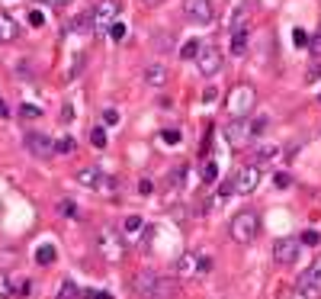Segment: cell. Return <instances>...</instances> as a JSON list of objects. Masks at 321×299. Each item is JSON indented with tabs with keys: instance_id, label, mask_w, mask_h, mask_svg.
Wrapping results in <instances>:
<instances>
[{
	"instance_id": "26",
	"label": "cell",
	"mask_w": 321,
	"mask_h": 299,
	"mask_svg": "<svg viewBox=\"0 0 321 299\" xmlns=\"http://www.w3.org/2000/svg\"><path fill=\"white\" fill-rule=\"evenodd\" d=\"M199 52H203V45H199V39H189L183 49H180V55L186 58V62H193V58H199Z\"/></svg>"
},
{
	"instance_id": "24",
	"label": "cell",
	"mask_w": 321,
	"mask_h": 299,
	"mask_svg": "<svg viewBox=\"0 0 321 299\" xmlns=\"http://www.w3.org/2000/svg\"><path fill=\"white\" fill-rule=\"evenodd\" d=\"M90 145H93V148H106V145H110V138H106V129H103V126H93V129H90Z\"/></svg>"
},
{
	"instance_id": "20",
	"label": "cell",
	"mask_w": 321,
	"mask_h": 299,
	"mask_svg": "<svg viewBox=\"0 0 321 299\" xmlns=\"http://www.w3.org/2000/svg\"><path fill=\"white\" fill-rule=\"evenodd\" d=\"M55 299H80V290H77V283H74V280H65L61 286H58Z\"/></svg>"
},
{
	"instance_id": "44",
	"label": "cell",
	"mask_w": 321,
	"mask_h": 299,
	"mask_svg": "<svg viewBox=\"0 0 321 299\" xmlns=\"http://www.w3.org/2000/svg\"><path fill=\"white\" fill-rule=\"evenodd\" d=\"M212 270V257L209 254H199V273H209Z\"/></svg>"
},
{
	"instance_id": "6",
	"label": "cell",
	"mask_w": 321,
	"mask_h": 299,
	"mask_svg": "<svg viewBox=\"0 0 321 299\" xmlns=\"http://www.w3.org/2000/svg\"><path fill=\"white\" fill-rule=\"evenodd\" d=\"M116 13H119V7L113 0H103L100 7H93L90 10V32H106L116 23Z\"/></svg>"
},
{
	"instance_id": "15",
	"label": "cell",
	"mask_w": 321,
	"mask_h": 299,
	"mask_svg": "<svg viewBox=\"0 0 321 299\" xmlns=\"http://www.w3.org/2000/svg\"><path fill=\"white\" fill-rule=\"evenodd\" d=\"M100 181H103V171H100L97 164H87V167H80V171H77V184H84L90 190H97Z\"/></svg>"
},
{
	"instance_id": "22",
	"label": "cell",
	"mask_w": 321,
	"mask_h": 299,
	"mask_svg": "<svg viewBox=\"0 0 321 299\" xmlns=\"http://www.w3.org/2000/svg\"><path fill=\"white\" fill-rule=\"evenodd\" d=\"M247 16H251V10H247V7H238V10H234V16H231V32L247 29Z\"/></svg>"
},
{
	"instance_id": "8",
	"label": "cell",
	"mask_w": 321,
	"mask_h": 299,
	"mask_svg": "<svg viewBox=\"0 0 321 299\" xmlns=\"http://www.w3.org/2000/svg\"><path fill=\"white\" fill-rule=\"evenodd\" d=\"M183 13H186V19L206 26V23L216 19V4L212 0H183Z\"/></svg>"
},
{
	"instance_id": "2",
	"label": "cell",
	"mask_w": 321,
	"mask_h": 299,
	"mask_svg": "<svg viewBox=\"0 0 321 299\" xmlns=\"http://www.w3.org/2000/svg\"><path fill=\"white\" fill-rule=\"evenodd\" d=\"M254 106H257V90L251 84H238L225 100V113H228V119H251Z\"/></svg>"
},
{
	"instance_id": "45",
	"label": "cell",
	"mask_w": 321,
	"mask_h": 299,
	"mask_svg": "<svg viewBox=\"0 0 321 299\" xmlns=\"http://www.w3.org/2000/svg\"><path fill=\"white\" fill-rule=\"evenodd\" d=\"M39 4H45V7H68V4H74V0H39Z\"/></svg>"
},
{
	"instance_id": "19",
	"label": "cell",
	"mask_w": 321,
	"mask_h": 299,
	"mask_svg": "<svg viewBox=\"0 0 321 299\" xmlns=\"http://www.w3.org/2000/svg\"><path fill=\"white\" fill-rule=\"evenodd\" d=\"M151 45H154V49H158V52H174L177 39H174V32H154Z\"/></svg>"
},
{
	"instance_id": "17",
	"label": "cell",
	"mask_w": 321,
	"mask_h": 299,
	"mask_svg": "<svg viewBox=\"0 0 321 299\" xmlns=\"http://www.w3.org/2000/svg\"><path fill=\"white\" fill-rule=\"evenodd\" d=\"M247 45H251V35H247V29H238L231 32V55H247Z\"/></svg>"
},
{
	"instance_id": "46",
	"label": "cell",
	"mask_w": 321,
	"mask_h": 299,
	"mask_svg": "<svg viewBox=\"0 0 321 299\" xmlns=\"http://www.w3.org/2000/svg\"><path fill=\"white\" fill-rule=\"evenodd\" d=\"M71 119H74V110H71V106H65V110H61V123H71Z\"/></svg>"
},
{
	"instance_id": "23",
	"label": "cell",
	"mask_w": 321,
	"mask_h": 299,
	"mask_svg": "<svg viewBox=\"0 0 321 299\" xmlns=\"http://www.w3.org/2000/svg\"><path fill=\"white\" fill-rule=\"evenodd\" d=\"M77 151V142L65 135V138H55V154H74Z\"/></svg>"
},
{
	"instance_id": "35",
	"label": "cell",
	"mask_w": 321,
	"mask_h": 299,
	"mask_svg": "<svg viewBox=\"0 0 321 299\" xmlns=\"http://www.w3.org/2000/svg\"><path fill=\"white\" fill-rule=\"evenodd\" d=\"M13 35H16L13 19H0V39H13Z\"/></svg>"
},
{
	"instance_id": "1",
	"label": "cell",
	"mask_w": 321,
	"mask_h": 299,
	"mask_svg": "<svg viewBox=\"0 0 321 299\" xmlns=\"http://www.w3.org/2000/svg\"><path fill=\"white\" fill-rule=\"evenodd\" d=\"M132 290L141 299H174L177 296V280L164 277V273H154V270H138L132 277Z\"/></svg>"
},
{
	"instance_id": "48",
	"label": "cell",
	"mask_w": 321,
	"mask_h": 299,
	"mask_svg": "<svg viewBox=\"0 0 321 299\" xmlns=\"http://www.w3.org/2000/svg\"><path fill=\"white\" fill-rule=\"evenodd\" d=\"M0 116H10V110H7V103L0 100Z\"/></svg>"
},
{
	"instance_id": "4",
	"label": "cell",
	"mask_w": 321,
	"mask_h": 299,
	"mask_svg": "<svg viewBox=\"0 0 321 299\" xmlns=\"http://www.w3.org/2000/svg\"><path fill=\"white\" fill-rule=\"evenodd\" d=\"M93 245H97V251L110 261V264H116V261L125 257V242H122V235H119L116 229H100Z\"/></svg>"
},
{
	"instance_id": "31",
	"label": "cell",
	"mask_w": 321,
	"mask_h": 299,
	"mask_svg": "<svg viewBox=\"0 0 321 299\" xmlns=\"http://www.w3.org/2000/svg\"><path fill=\"white\" fill-rule=\"evenodd\" d=\"M219 181V164L216 161H206V167H203V184H216Z\"/></svg>"
},
{
	"instance_id": "16",
	"label": "cell",
	"mask_w": 321,
	"mask_h": 299,
	"mask_svg": "<svg viewBox=\"0 0 321 299\" xmlns=\"http://www.w3.org/2000/svg\"><path fill=\"white\" fill-rule=\"evenodd\" d=\"M186 174H189V167H186V161H180V164H174V171H167V190H183V184H186Z\"/></svg>"
},
{
	"instance_id": "34",
	"label": "cell",
	"mask_w": 321,
	"mask_h": 299,
	"mask_svg": "<svg viewBox=\"0 0 321 299\" xmlns=\"http://www.w3.org/2000/svg\"><path fill=\"white\" fill-rule=\"evenodd\" d=\"M19 116H23V119H39L42 110H39L35 103H23V106H19Z\"/></svg>"
},
{
	"instance_id": "18",
	"label": "cell",
	"mask_w": 321,
	"mask_h": 299,
	"mask_svg": "<svg viewBox=\"0 0 321 299\" xmlns=\"http://www.w3.org/2000/svg\"><path fill=\"white\" fill-rule=\"evenodd\" d=\"M58 261V251H55V245H42L39 251H35V264L39 267H52Z\"/></svg>"
},
{
	"instance_id": "39",
	"label": "cell",
	"mask_w": 321,
	"mask_h": 299,
	"mask_svg": "<svg viewBox=\"0 0 321 299\" xmlns=\"http://www.w3.org/2000/svg\"><path fill=\"white\" fill-rule=\"evenodd\" d=\"M103 123H106V126H116V123H119V110L106 106V110H103Z\"/></svg>"
},
{
	"instance_id": "43",
	"label": "cell",
	"mask_w": 321,
	"mask_h": 299,
	"mask_svg": "<svg viewBox=\"0 0 321 299\" xmlns=\"http://www.w3.org/2000/svg\"><path fill=\"white\" fill-rule=\"evenodd\" d=\"M308 49H312L315 62H321V35H312V42H308Z\"/></svg>"
},
{
	"instance_id": "37",
	"label": "cell",
	"mask_w": 321,
	"mask_h": 299,
	"mask_svg": "<svg viewBox=\"0 0 321 299\" xmlns=\"http://www.w3.org/2000/svg\"><path fill=\"white\" fill-rule=\"evenodd\" d=\"M141 225H145V222H141V216H125V222H122V229H125V232H138V229H141Z\"/></svg>"
},
{
	"instance_id": "30",
	"label": "cell",
	"mask_w": 321,
	"mask_h": 299,
	"mask_svg": "<svg viewBox=\"0 0 321 299\" xmlns=\"http://www.w3.org/2000/svg\"><path fill=\"white\" fill-rule=\"evenodd\" d=\"M161 142H164V145H180V142H183V132H180V129H164V132H161Z\"/></svg>"
},
{
	"instance_id": "40",
	"label": "cell",
	"mask_w": 321,
	"mask_h": 299,
	"mask_svg": "<svg viewBox=\"0 0 321 299\" xmlns=\"http://www.w3.org/2000/svg\"><path fill=\"white\" fill-rule=\"evenodd\" d=\"M26 19H29V26H35V29L45 26V16L39 13V10H29V16H26Z\"/></svg>"
},
{
	"instance_id": "27",
	"label": "cell",
	"mask_w": 321,
	"mask_h": 299,
	"mask_svg": "<svg viewBox=\"0 0 321 299\" xmlns=\"http://www.w3.org/2000/svg\"><path fill=\"white\" fill-rule=\"evenodd\" d=\"M267 116H251V138H260V135H264L267 132Z\"/></svg>"
},
{
	"instance_id": "13",
	"label": "cell",
	"mask_w": 321,
	"mask_h": 299,
	"mask_svg": "<svg viewBox=\"0 0 321 299\" xmlns=\"http://www.w3.org/2000/svg\"><path fill=\"white\" fill-rule=\"evenodd\" d=\"M174 273H177L180 280L196 277V273H199V254H196V251H186V254L177 257V261H174Z\"/></svg>"
},
{
	"instance_id": "11",
	"label": "cell",
	"mask_w": 321,
	"mask_h": 299,
	"mask_svg": "<svg viewBox=\"0 0 321 299\" xmlns=\"http://www.w3.org/2000/svg\"><path fill=\"white\" fill-rule=\"evenodd\" d=\"M26 151L32 154V158H52L55 154V138L45 135V132H29L26 135Z\"/></svg>"
},
{
	"instance_id": "5",
	"label": "cell",
	"mask_w": 321,
	"mask_h": 299,
	"mask_svg": "<svg viewBox=\"0 0 321 299\" xmlns=\"http://www.w3.org/2000/svg\"><path fill=\"white\" fill-rule=\"evenodd\" d=\"M260 184V164H241L231 177V193H254Z\"/></svg>"
},
{
	"instance_id": "32",
	"label": "cell",
	"mask_w": 321,
	"mask_h": 299,
	"mask_svg": "<svg viewBox=\"0 0 321 299\" xmlns=\"http://www.w3.org/2000/svg\"><path fill=\"white\" fill-rule=\"evenodd\" d=\"M29 293H32V283L26 277H16L13 280V296H29Z\"/></svg>"
},
{
	"instance_id": "41",
	"label": "cell",
	"mask_w": 321,
	"mask_h": 299,
	"mask_svg": "<svg viewBox=\"0 0 321 299\" xmlns=\"http://www.w3.org/2000/svg\"><path fill=\"white\" fill-rule=\"evenodd\" d=\"M273 184H276L280 190H286V187L292 184V177H289V174H283V171H280V174H273Z\"/></svg>"
},
{
	"instance_id": "3",
	"label": "cell",
	"mask_w": 321,
	"mask_h": 299,
	"mask_svg": "<svg viewBox=\"0 0 321 299\" xmlns=\"http://www.w3.org/2000/svg\"><path fill=\"white\" fill-rule=\"evenodd\" d=\"M228 232H231V238H234L238 245H251L254 238L260 235V216H257L254 209H241L231 219V229Z\"/></svg>"
},
{
	"instance_id": "38",
	"label": "cell",
	"mask_w": 321,
	"mask_h": 299,
	"mask_svg": "<svg viewBox=\"0 0 321 299\" xmlns=\"http://www.w3.org/2000/svg\"><path fill=\"white\" fill-rule=\"evenodd\" d=\"M299 242H302V245H308V248H315V245H318V242H321V235H318V232H315V229H308V232H305V235H302V238H299Z\"/></svg>"
},
{
	"instance_id": "47",
	"label": "cell",
	"mask_w": 321,
	"mask_h": 299,
	"mask_svg": "<svg viewBox=\"0 0 321 299\" xmlns=\"http://www.w3.org/2000/svg\"><path fill=\"white\" fill-rule=\"evenodd\" d=\"M145 7H158V4H164V0H141Z\"/></svg>"
},
{
	"instance_id": "7",
	"label": "cell",
	"mask_w": 321,
	"mask_h": 299,
	"mask_svg": "<svg viewBox=\"0 0 321 299\" xmlns=\"http://www.w3.org/2000/svg\"><path fill=\"white\" fill-rule=\"evenodd\" d=\"M299 293H302L305 299H318V296H321V257L315 261L312 267L302 270V277H299Z\"/></svg>"
},
{
	"instance_id": "36",
	"label": "cell",
	"mask_w": 321,
	"mask_h": 299,
	"mask_svg": "<svg viewBox=\"0 0 321 299\" xmlns=\"http://www.w3.org/2000/svg\"><path fill=\"white\" fill-rule=\"evenodd\" d=\"M106 32H110V39H113V42H122V39H125V26H122V23H113V26L106 29Z\"/></svg>"
},
{
	"instance_id": "14",
	"label": "cell",
	"mask_w": 321,
	"mask_h": 299,
	"mask_svg": "<svg viewBox=\"0 0 321 299\" xmlns=\"http://www.w3.org/2000/svg\"><path fill=\"white\" fill-rule=\"evenodd\" d=\"M141 77H145L148 87H164V84L170 81V71H167V65H164V62H151V65H145Z\"/></svg>"
},
{
	"instance_id": "49",
	"label": "cell",
	"mask_w": 321,
	"mask_h": 299,
	"mask_svg": "<svg viewBox=\"0 0 321 299\" xmlns=\"http://www.w3.org/2000/svg\"><path fill=\"white\" fill-rule=\"evenodd\" d=\"M93 296H97V299H113L110 293H93Z\"/></svg>"
},
{
	"instance_id": "9",
	"label": "cell",
	"mask_w": 321,
	"mask_h": 299,
	"mask_svg": "<svg viewBox=\"0 0 321 299\" xmlns=\"http://www.w3.org/2000/svg\"><path fill=\"white\" fill-rule=\"evenodd\" d=\"M222 65H225V58H222V52L216 49V45H203V52H199V58H196V68H199V74H206V77H216L219 71H222Z\"/></svg>"
},
{
	"instance_id": "50",
	"label": "cell",
	"mask_w": 321,
	"mask_h": 299,
	"mask_svg": "<svg viewBox=\"0 0 321 299\" xmlns=\"http://www.w3.org/2000/svg\"><path fill=\"white\" fill-rule=\"evenodd\" d=\"M318 100H321V97H318Z\"/></svg>"
},
{
	"instance_id": "42",
	"label": "cell",
	"mask_w": 321,
	"mask_h": 299,
	"mask_svg": "<svg viewBox=\"0 0 321 299\" xmlns=\"http://www.w3.org/2000/svg\"><path fill=\"white\" fill-rule=\"evenodd\" d=\"M138 193H141V196H151V193H154V184L148 181V177H141V181H138Z\"/></svg>"
},
{
	"instance_id": "21",
	"label": "cell",
	"mask_w": 321,
	"mask_h": 299,
	"mask_svg": "<svg viewBox=\"0 0 321 299\" xmlns=\"http://www.w3.org/2000/svg\"><path fill=\"white\" fill-rule=\"evenodd\" d=\"M280 158V145H260L257 148V164H267V161H276Z\"/></svg>"
},
{
	"instance_id": "33",
	"label": "cell",
	"mask_w": 321,
	"mask_h": 299,
	"mask_svg": "<svg viewBox=\"0 0 321 299\" xmlns=\"http://www.w3.org/2000/svg\"><path fill=\"white\" fill-rule=\"evenodd\" d=\"M0 296L4 299L13 296V277H10V273H0Z\"/></svg>"
},
{
	"instance_id": "29",
	"label": "cell",
	"mask_w": 321,
	"mask_h": 299,
	"mask_svg": "<svg viewBox=\"0 0 321 299\" xmlns=\"http://www.w3.org/2000/svg\"><path fill=\"white\" fill-rule=\"evenodd\" d=\"M100 193H106V196H113L116 193V190H119V181H116V177H110V174H103V181H100Z\"/></svg>"
},
{
	"instance_id": "12",
	"label": "cell",
	"mask_w": 321,
	"mask_h": 299,
	"mask_svg": "<svg viewBox=\"0 0 321 299\" xmlns=\"http://www.w3.org/2000/svg\"><path fill=\"white\" fill-rule=\"evenodd\" d=\"M225 138H228L234 148H241L244 142L251 138V119H228V123H225Z\"/></svg>"
},
{
	"instance_id": "25",
	"label": "cell",
	"mask_w": 321,
	"mask_h": 299,
	"mask_svg": "<svg viewBox=\"0 0 321 299\" xmlns=\"http://www.w3.org/2000/svg\"><path fill=\"white\" fill-rule=\"evenodd\" d=\"M58 216L77 219V203H74V200H58Z\"/></svg>"
},
{
	"instance_id": "10",
	"label": "cell",
	"mask_w": 321,
	"mask_h": 299,
	"mask_svg": "<svg viewBox=\"0 0 321 299\" xmlns=\"http://www.w3.org/2000/svg\"><path fill=\"white\" fill-rule=\"evenodd\" d=\"M273 261L283 267H289L299 261V238H276L273 242Z\"/></svg>"
},
{
	"instance_id": "28",
	"label": "cell",
	"mask_w": 321,
	"mask_h": 299,
	"mask_svg": "<svg viewBox=\"0 0 321 299\" xmlns=\"http://www.w3.org/2000/svg\"><path fill=\"white\" fill-rule=\"evenodd\" d=\"M308 42H312V35H308L302 26H295L292 29V45H295V49H308Z\"/></svg>"
}]
</instances>
